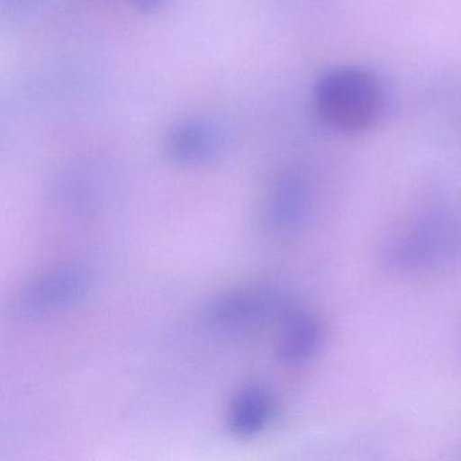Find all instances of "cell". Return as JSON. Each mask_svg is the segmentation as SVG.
Wrapping results in <instances>:
<instances>
[{
    "label": "cell",
    "instance_id": "obj_1",
    "mask_svg": "<svg viewBox=\"0 0 461 461\" xmlns=\"http://www.w3.org/2000/svg\"><path fill=\"white\" fill-rule=\"evenodd\" d=\"M314 104L329 128L341 133H358L372 126L382 113V86L366 69L339 67L318 79Z\"/></svg>",
    "mask_w": 461,
    "mask_h": 461
},
{
    "label": "cell",
    "instance_id": "obj_2",
    "mask_svg": "<svg viewBox=\"0 0 461 461\" xmlns=\"http://www.w3.org/2000/svg\"><path fill=\"white\" fill-rule=\"evenodd\" d=\"M93 287L90 269L63 264L32 280L18 295L14 312L23 320H40L79 303Z\"/></svg>",
    "mask_w": 461,
    "mask_h": 461
},
{
    "label": "cell",
    "instance_id": "obj_3",
    "mask_svg": "<svg viewBox=\"0 0 461 461\" xmlns=\"http://www.w3.org/2000/svg\"><path fill=\"white\" fill-rule=\"evenodd\" d=\"M288 312L282 296L268 290H239L215 299L206 310L212 328L245 330L285 317Z\"/></svg>",
    "mask_w": 461,
    "mask_h": 461
},
{
    "label": "cell",
    "instance_id": "obj_4",
    "mask_svg": "<svg viewBox=\"0 0 461 461\" xmlns=\"http://www.w3.org/2000/svg\"><path fill=\"white\" fill-rule=\"evenodd\" d=\"M226 141V129L215 121L193 118L176 123L167 134L166 153L180 166H195L214 158Z\"/></svg>",
    "mask_w": 461,
    "mask_h": 461
},
{
    "label": "cell",
    "instance_id": "obj_5",
    "mask_svg": "<svg viewBox=\"0 0 461 461\" xmlns=\"http://www.w3.org/2000/svg\"><path fill=\"white\" fill-rule=\"evenodd\" d=\"M312 204L309 185L295 174L283 175L272 185L264 207L263 222L272 233L296 230L306 221Z\"/></svg>",
    "mask_w": 461,
    "mask_h": 461
},
{
    "label": "cell",
    "instance_id": "obj_6",
    "mask_svg": "<svg viewBox=\"0 0 461 461\" xmlns=\"http://www.w3.org/2000/svg\"><path fill=\"white\" fill-rule=\"evenodd\" d=\"M325 339L322 322L307 310H288L282 318L277 356L285 366L310 363L320 353Z\"/></svg>",
    "mask_w": 461,
    "mask_h": 461
},
{
    "label": "cell",
    "instance_id": "obj_7",
    "mask_svg": "<svg viewBox=\"0 0 461 461\" xmlns=\"http://www.w3.org/2000/svg\"><path fill=\"white\" fill-rule=\"evenodd\" d=\"M275 411L276 403L268 388L261 384L245 385L229 407V431L239 438H253L271 425Z\"/></svg>",
    "mask_w": 461,
    "mask_h": 461
},
{
    "label": "cell",
    "instance_id": "obj_8",
    "mask_svg": "<svg viewBox=\"0 0 461 461\" xmlns=\"http://www.w3.org/2000/svg\"><path fill=\"white\" fill-rule=\"evenodd\" d=\"M447 237L449 231L442 223L437 221L423 222L417 228L410 229L409 233H404L398 241L393 242L388 258L396 266L402 267L426 263L444 250Z\"/></svg>",
    "mask_w": 461,
    "mask_h": 461
},
{
    "label": "cell",
    "instance_id": "obj_9",
    "mask_svg": "<svg viewBox=\"0 0 461 461\" xmlns=\"http://www.w3.org/2000/svg\"><path fill=\"white\" fill-rule=\"evenodd\" d=\"M140 12L150 13L160 9L164 0H128Z\"/></svg>",
    "mask_w": 461,
    "mask_h": 461
}]
</instances>
